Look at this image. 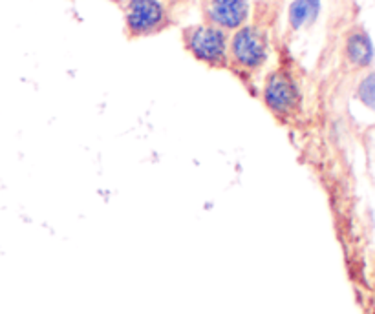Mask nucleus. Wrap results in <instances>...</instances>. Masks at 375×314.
<instances>
[{
    "instance_id": "nucleus-1",
    "label": "nucleus",
    "mask_w": 375,
    "mask_h": 314,
    "mask_svg": "<svg viewBox=\"0 0 375 314\" xmlns=\"http://www.w3.org/2000/svg\"><path fill=\"white\" fill-rule=\"evenodd\" d=\"M185 48L201 62L212 68H225L229 62V40L224 30L215 26H192L183 31Z\"/></svg>"
},
{
    "instance_id": "nucleus-2",
    "label": "nucleus",
    "mask_w": 375,
    "mask_h": 314,
    "mask_svg": "<svg viewBox=\"0 0 375 314\" xmlns=\"http://www.w3.org/2000/svg\"><path fill=\"white\" fill-rule=\"evenodd\" d=\"M231 60L245 71H255L267 59V37L256 26H242L231 40Z\"/></svg>"
},
{
    "instance_id": "nucleus-3",
    "label": "nucleus",
    "mask_w": 375,
    "mask_h": 314,
    "mask_svg": "<svg viewBox=\"0 0 375 314\" xmlns=\"http://www.w3.org/2000/svg\"><path fill=\"white\" fill-rule=\"evenodd\" d=\"M125 22L131 37L150 35L165 26V8L160 0H128Z\"/></svg>"
},
{
    "instance_id": "nucleus-4",
    "label": "nucleus",
    "mask_w": 375,
    "mask_h": 314,
    "mask_svg": "<svg viewBox=\"0 0 375 314\" xmlns=\"http://www.w3.org/2000/svg\"><path fill=\"white\" fill-rule=\"evenodd\" d=\"M264 101L273 114L278 117H290L300 105L299 86L285 71H275L265 82Z\"/></svg>"
},
{
    "instance_id": "nucleus-5",
    "label": "nucleus",
    "mask_w": 375,
    "mask_h": 314,
    "mask_svg": "<svg viewBox=\"0 0 375 314\" xmlns=\"http://www.w3.org/2000/svg\"><path fill=\"white\" fill-rule=\"evenodd\" d=\"M207 24L218 30H240L249 17L247 0H203L201 4Z\"/></svg>"
},
{
    "instance_id": "nucleus-6",
    "label": "nucleus",
    "mask_w": 375,
    "mask_h": 314,
    "mask_svg": "<svg viewBox=\"0 0 375 314\" xmlns=\"http://www.w3.org/2000/svg\"><path fill=\"white\" fill-rule=\"evenodd\" d=\"M346 55L356 66H370L374 60V44L365 31H353L346 40Z\"/></svg>"
},
{
    "instance_id": "nucleus-7",
    "label": "nucleus",
    "mask_w": 375,
    "mask_h": 314,
    "mask_svg": "<svg viewBox=\"0 0 375 314\" xmlns=\"http://www.w3.org/2000/svg\"><path fill=\"white\" fill-rule=\"evenodd\" d=\"M320 13V0H295L290 6L288 20L293 30L313 24Z\"/></svg>"
},
{
    "instance_id": "nucleus-8",
    "label": "nucleus",
    "mask_w": 375,
    "mask_h": 314,
    "mask_svg": "<svg viewBox=\"0 0 375 314\" xmlns=\"http://www.w3.org/2000/svg\"><path fill=\"white\" fill-rule=\"evenodd\" d=\"M357 97H359L362 105L368 106L370 110H375V71L370 75H366L365 79L360 80Z\"/></svg>"
}]
</instances>
